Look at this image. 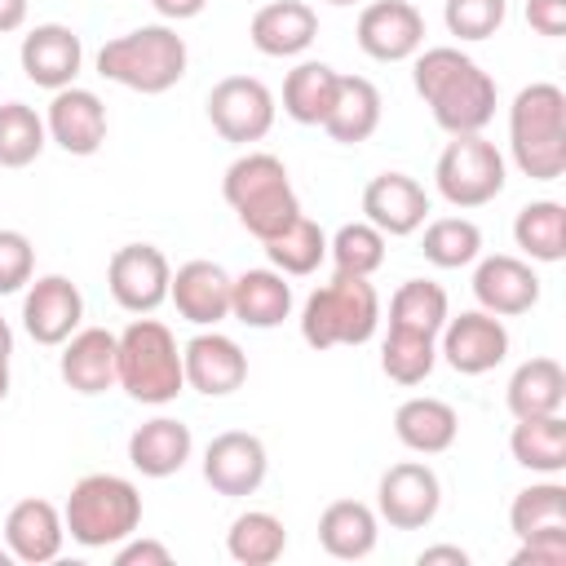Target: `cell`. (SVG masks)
I'll return each mask as SVG.
<instances>
[{
  "mask_svg": "<svg viewBox=\"0 0 566 566\" xmlns=\"http://www.w3.org/2000/svg\"><path fill=\"white\" fill-rule=\"evenodd\" d=\"M115 385L142 402V407H164L186 389L181 371V345L168 323L159 318H133L119 332V354H115Z\"/></svg>",
  "mask_w": 566,
  "mask_h": 566,
  "instance_id": "5b68a950",
  "label": "cell"
},
{
  "mask_svg": "<svg viewBox=\"0 0 566 566\" xmlns=\"http://www.w3.org/2000/svg\"><path fill=\"white\" fill-rule=\"evenodd\" d=\"M473 296H478V310L500 314V318H517V314L535 310V301H539V274H535L531 261L509 256V252L478 256Z\"/></svg>",
  "mask_w": 566,
  "mask_h": 566,
  "instance_id": "ffe728a7",
  "label": "cell"
},
{
  "mask_svg": "<svg viewBox=\"0 0 566 566\" xmlns=\"http://www.w3.org/2000/svg\"><path fill=\"white\" fill-rule=\"evenodd\" d=\"M13 562V553H9V544H0V566H9Z\"/></svg>",
  "mask_w": 566,
  "mask_h": 566,
  "instance_id": "f5cc1de1",
  "label": "cell"
},
{
  "mask_svg": "<svg viewBox=\"0 0 566 566\" xmlns=\"http://www.w3.org/2000/svg\"><path fill=\"white\" fill-rule=\"evenodd\" d=\"M354 40L376 62H407L424 49V13L411 0H371L358 13Z\"/></svg>",
  "mask_w": 566,
  "mask_h": 566,
  "instance_id": "9a60e30c",
  "label": "cell"
},
{
  "mask_svg": "<svg viewBox=\"0 0 566 566\" xmlns=\"http://www.w3.org/2000/svg\"><path fill=\"white\" fill-rule=\"evenodd\" d=\"M62 522L80 548H115L142 526V491L119 473H84L62 504Z\"/></svg>",
  "mask_w": 566,
  "mask_h": 566,
  "instance_id": "52a82bcc",
  "label": "cell"
},
{
  "mask_svg": "<svg viewBox=\"0 0 566 566\" xmlns=\"http://www.w3.org/2000/svg\"><path fill=\"white\" fill-rule=\"evenodd\" d=\"M442 509V482L424 460H398L376 482V517L394 531H424Z\"/></svg>",
  "mask_w": 566,
  "mask_h": 566,
  "instance_id": "30bf717a",
  "label": "cell"
},
{
  "mask_svg": "<svg viewBox=\"0 0 566 566\" xmlns=\"http://www.w3.org/2000/svg\"><path fill=\"white\" fill-rule=\"evenodd\" d=\"M248 40L265 57H301L318 40V13L305 0H270L252 13Z\"/></svg>",
  "mask_w": 566,
  "mask_h": 566,
  "instance_id": "cb8c5ba5",
  "label": "cell"
},
{
  "mask_svg": "<svg viewBox=\"0 0 566 566\" xmlns=\"http://www.w3.org/2000/svg\"><path fill=\"white\" fill-rule=\"evenodd\" d=\"M420 566H433V562H451V566H469V553L460 548V544H433V548H424L420 557H416Z\"/></svg>",
  "mask_w": 566,
  "mask_h": 566,
  "instance_id": "c3c4849f",
  "label": "cell"
},
{
  "mask_svg": "<svg viewBox=\"0 0 566 566\" xmlns=\"http://www.w3.org/2000/svg\"><path fill=\"white\" fill-rule=\"evenodd\" d=\"M18 62H22V75L35 88L57 93V88L75 84L80 66H84V44L66 22H40V27H31L22 35Z\"/></svg>",
  "mask_w": 566,
  "mask_h": 566,
  "instance_id": "ac0fdd59",
  "label": "cell"
},
{
  "mask_svg": "<svg viewBox=\"0 0 566 566\" xmlns=\"http://www.w3.org/2000/svg\"><path fill=\"white\" fill-rule=\"evenodd\" d=\"M504 402H509L513 420H526V416H557V411L566 407V371H562V363L548 358V354H535V358L517 363V371L509 376Z\"/></svg>",
  "mask_w": 566,
  "mask_h": 566,
  "instance_id": "f1b7e54d",
  "label": "cell"
},
{
  "mask_svg": "<svg viewBox=\"0 0 566 566\" xmlns=\"http://www.w3.org/2000/svg\"><path fill=\"white\" fill-rule=\"evenodd\" d=\"M9 398V358H0V402Z\"/></svg>",
  "mask_w": 566,
  "mask_h": 566,
  "instance_id": "816d5d0a",
  "label": "cell"
},
{
  "mask_svg": "<svg viewBox=\"0 0 566 566\" xmlns=\"http://www.w3.org/2000/svg\"><path fill=\"white\" fill-rule=\"evenodd\" d=\"M168 283L172 265L155 243H124L106 261V287L128 314H155L168 301Z\"/></svg>",
  "mask_w": 566,
  "mask_h": 566,
  "instance_id": "8fae6325",
  "label": "cell"
},
{
  "mask_svg": "<svg viewBox=\"0 0 566 566\" xmlns=\"http://www.w3.org/2000/svg\"><path fill=\"white\" fill-rule=\"evenodd\" d=\"M274 93L256 75H226L208 88V124L221 142L252 146L274 128Z\"/></svg>",
  "mask_w": 566,
  "mask_h": 566,
  "instance_id": "9c48e42d",
  "label": "cell"
},
{
  "mask_svg": "<svg viewBox=\"0 0 566 566\" xmlns=\"http://www.w3.org/2000/svg\"><path fill=\"white\" fill-rule=\"evenodd\" d=\"M261 248H265L270 265H274L279 274H287V279H305V274H314V270L327 261V234H323V226L310 221L305 212H301L292 226H283L274 239H265Z\"/></svg>",
  "mask_w": 566,
  "mask_h": 566,
  "instance_id": "d590c367",
  "label": "cell"
},
{
  "mask_svg": "<svg viewBox=\"0 0 566 566\" xmlns=\"http://www.w3.org/2000/svg\"><path fill=\"white\" fill-rule=\"evenodd\" d=\"M35 279V248L22 230H0V296L22 292Z\"/></svg>",
  "mask_w": 566,
  "mask_h": 566,
  "instance_id": "7bdbcfd3",
  "label": "cell"
},
{
  "mask_svg": "<svg viewBox=\"0 0 566 566\" xmlns=\"http://www.w3.org/2000/svg\"><path fill=\"white\" fill-rule=\"evenodd\" d=\"M13 354V327L0 318V358H9Z\"/></svg>",
  "mask_w": 566,
  "mask_h": 566,
  "instance_id": "f907efd6",
  "label": "cell"
},
{
  "mask_svg": "<svg viewBox=\"0 0 566 566\" xmlns=\"http://www.w3.org/2000/svg\"><path fill=\"white\" fill-rule=\"evenodd\" d=\"M115 354H119V336L115 332H106V327H75L62 340L57 371H62V380L75 394L93 398V394L115 389Z\"/></svg>",
  "mask_w": 566,
  "mask_h": 566,
  "instance_id": "603a6c76",
  "label": "cell"
},
{
  "mask_svg": "<svg viewBox=\"0 0 566 566\" xmlns=\"http://www.w3.org/2000/svg\"><path fill=\"white\" fill-rule=\"evenodd\" d=\"M327 4H358V0H327Z\"/></svg>",
  "mask_w": 566,
  "mask_h": 566,
  "instance_id": "db71d44e",
  "label": "cell"
},
{
  "mask_svg": "<svg viewBox=\"0 0 566 566\" xmlns=\"http://www.w3.org/2000/svg\"><path fill=\"white\" fill-rule=\"evenodd\" d=\"M265 473H270L265 442L248 429H226L203 447V482L217 495H230V500L256 495Z\"/></svg>",
  "mask_w": 566,
  "mask_h": 566,
  "instance_id": "5bb4252c",
  "label": "cell"
},
{
  "mask_svg": "<svg viewBox=\"0 0 566 566\" xmlns=\"http://www.w3.org/2000/svg\"><path fill=\"white\" fill-rule=\"evenodd\" d=\"M380 327V292L371 279L332 274V283L314 287L301 305V340L310 349L336 345H367Z\"/></svg>",
  "mask_w": 566,
  "mask_h": 566,
  "instance_id": "8992f818",
  "label": "cell"
},
{
  "mask_svg": "<svg viewBox=\"0 0 566 566\" xmlns=\"http://www.w3.org/2000/svg\"><path fill=\"white\" fill-rule=\"evenodd\" d=\"M438 358H447L451 371L460 376H486L509 358V327L500 314L486 310H464L442 323L438 332Z\"/></svg>",
  "mask_w": 566,
  "mask_h": 566,
  "instance_id": "7c38bea8",
  "label": "cell"
},
{
  "mask_svg": "<svg viewBox=\"0 0 566 566\" xmlns=\"http://www.w3.org/2000/svg\"><path fill=\"white\" fill-rule=\"evenodd\" d=\"M168 562H172L168 544H159V539H137V531L115 544V566H168Z\"/></svg>",
  "mask_w": 566,
  "mask_h": 566,
  "instance_id": "f6af8a7d",
  "label": "cell"
},
{
  "mask_svg": "<svg viewBox=\"0 0 566 566\" xmlns=\"http://www.w3.org/2000/svg\"><path fill=\"white\" fill-rule=\"evenodd\" d=\"M517 544L522 548L513 553V566H566V535H531Z\"/></svg>",
  "mask_w": 566,
  "mask_h": 566,
  "instance_id": "ee69618b",
  "label": "cell"
},
{
  "mask_svg": "<svg viewBox=\"0 0 566 566\" xmlns=\"http://www.w3.org/2000/svg\"><path fill=\"white\" fill-rule=\"evenodd\" d=\"M420 252L438 270H464V265H473L482 256V230L469 217H433L424 226Z\"/></svg>",
  "mask_w": 566,
  "mask_h": 566,
  "instance_id": "f35d334b",
  "label": "cell"
},
{
  "mask_svg": "<svg viewBox=\"0 0 566 566\" xmlns=\"http://www.w3.org/2000/svg\"><path fill=\"white\" fill-rule=\"evenodd\" d=\"M230 274L217 265V261H186L172 270V283H168V301L177 305V314L195 327H217L221 318H230Z\"/></svg>",
  "mask_w": 566,
  "mask_h": 566,
  "instance_id": "44dd1931",
  "label": "cell"
},
{
  "mask_svg": "<svg viewBox=\"0 0 566 566\" xmlns=\"http://www.w3.org/2000/svg\"><path fill=\"white\" fill-rule=\"evenodd\" d=\"M509 18V0H447L442 22L455 40H491Z\"/></svg>",
  "mask_w": 566,
  "mask_h": 566,
  "instance_id": "b9f144b4",
  "label": "cell"
},
{
  "mask_svg": "<svg viewBox=\"0 0 566 566\" xmlns=\"http://www.w3.org/2000/svg\"><path fill=\"white\" fill-rule=\"evenodd\" d=\"M380 539V517L371 504L363 500H332L323 513H318V544L327 557L336 562H358L376 548Z\"/></svg>",
  "mask_w": 566,
  "mask_h": 566,
  "instance_id": "83f0119b",
  "label": "cell"
},
{
  "mask_svg": "<svg viewBox=\"0 0 566 566\" xmlns=\"http://www.w3.org/2000/svg\"><path fill=\"white\" fill-rule=\"evenodd\" d=\"M363 221H371L385 239L416 234L429 221V190L411 172H380L363 190Z\"/></svg>",
  "mask_w": 566,
  "mask_h": 566,
  "instance_id": "d6986e66",
  "label": "cell"
},
{
  "mask_svg": "<svg viewBox=\"0 0 566 566\" xmlns=\"http://www.w3.org/2000/svg\"><path fill=\"white\" fill-rule=\"evenodd\" d=\"M380 106H385L380 88L367 75H340L332 111L323 119V133L332 142H340V146H358V142H367L380 128Z\"/></svg>",
  "mask_w": 566,
  "mask_h": 566,
  "instance_id": "f546056e",
  "label": "cell"
},
{
  "mask_svg": "<svg viewBox=\"0 0 566 566\" xmlns=\"http://www.w3.org/2000/svg\"><path fill=\"white\" fill-rule=\"evenodd\" d=\"M287 548V531L270 509H248L226 531V553L239 566H274Z\"/></svg>",
  "mask_w": 566,
  "mask_h": 566,
  "instance_id": "e575fe53",
  "label": "cell"
},
{
  "mask_svg": "<svg viewBox=\"0 0 566 566\" xmlns=\"http://www.w3.org/2000/svg\"><path fill=\"white\" fill-rule=\"evenodd\" d=\"M181 371H186V389L203 398H230L248 380V354L234 336L203 327L181 345Z\"/></svg>",
  "mask_w": 566,
  "mask_h": 566,
  "instance_id": "4fadbf2b",
  "label": "cell"
},
{
  "mask_svg": "<svg viewBox=\"0 0 566 566\" xmlns=\"http://www.w3.org/2000/svg\"><path fill=\"white\" fill-rule=\"evenodd\" d=\"M509 531L517 539L531 535H566V486L562 482H531L509 504Z\"/></svg>",
  "mask_w": 566,
  "mask_h": 566,
  "instance_id": "836d02e7",
  "label": "cell"
},
{
  "mask_svg": "<svg viewBox=\"0 0 566 566\" xmlns=\"http://www.w3.org/2000/svg\"><path fill=\"white\" fill-rule=\"evenodd\" d=\"M509 155L522 177L557 181L566 172V93L548 80L517 88L509 106Z\"/></svg>",
  "mask_w": 566,
  "mask_h": 566,
  "instance_id": "3957f363",
  "label": "cell"
},
{
  "mask_svg": "<svg viewBox=\"0 0 566 566\" xmlns=\"http://www.w3.org/2000/svg\"><path fill=\"white\" fill-rule=\"evenodd\" d=\"M186 62H190L186 40L168 22L133 27L97 49V75L128 93H146V97L177 88L186 75Z\"/></svg>",
  "mask_w": 566,
  "mask_h": 566,
  "instance_id": "7a4b0ae2",
  "label": "cell"
},
{
  "mask_svg": "<svg viewBox=\"0 0 566 566\" xmlns=\"http://www.w3.org/2000/svg\"><path fill=\"white\" fill-rule=\"evenodd\" d=\"M513 243L539 261V265H557L566 256V208L557 199H535L522 203L513 217Z\"/></svg>",
  "mask_w": 566,
  "mask_h": 566,
  "instance_id": "d6a6232c",
  "label": "cell"
},
{
  "mask_svg": "<svg viewBox=\"0 0 566 566\" xmlns=\"http://www.w3.org/2000/svg\"><path fill=\"white\" fill-rule=\"evenodd\" d=\"M292 314V283L287 274L270 270H243L230 283V318H239L243 327L270 332Z\"/></svg>",
  "mask_w": 566,
  "mask_h": 566,
  "instance_id": "4316f807",
  "label": "cell"
},
{
  "mask_svg": "<svg viewBox=\"0 0 566 566\" xmlns=\"http://www.w3.org/2000/svg\"><path fill=\"white\" fill-rule=\"evenodd\" d=\"M447 318H451V301H447L442 283H433V279H407L389 296V327L438 336Z\"/></svg>",
  "mask_w": 566,
  "mask_h": 566,
  "instance_id": "8d00e7d4",
  "label": "cell"
},
{
  "mask_svg": "<svg viewBox=\"0 0 566 566\" xmlns=\"http://www.w3.org/2000/svg\"><path fill=\"white\" fill-rule=\"evenodd\" d=\"M438 367V336L424 332H407V327H389L385 345H380V371L394 385H424L429 371Z\"/></svg>",
  "mask_w": 566,
  "mask_h": 566,
  "instance_id": "74e56055",
  "label": "cell"
},
{
  "mask_svg": "<svg viewBox=\"0 0 566 566\" xmlns=\"http://www.w3.org/2000/svg\"><path fill=\"white\" fill-rule=\"evenodd\" d=\"M84 323V296L66 274H40L22 296V327L35 345H62Z\"/></svg>",
  "mask_w": 566,
  "mask_h": 566,
  "instance_id": "e0dca14e",
  "label": "cell"
},
{
  "mask_svg": "<svg viewBox=\"0 0 566 566\" xmlns=\"http://www.w3.org/2000/svg\"><path fill=\"white\" fill-rule=\"evenodd\" d=\"M385 234L371 221H345L332 239H327V256L336 265V274H358L371 279L385 265Z\"/></svg>",
  "mask_w": 566,
  "mask_h": 566,
  "instance_id": "60d3db41",
  "label": "cell"
},
{
  "mask_svg": "<svg viewBox=\"0 0 566 566\" xmlns=\"http://www.w3.org/2000/svg\"><path fill=\"white\" fill-rule=\"evenodd\" d=\"M44 128H49V142H57L66 155L88 159L106 142V102L93 88L66 84L53 93V102L44 111Z\"/></svg>",
  "mask_w": 566,
  "mask_h": 566,
  "instance_id": "2e32d148",
  "label": "cell"
},
{
  "mask_svg": "<svg viewBox=\"0 0 566 566\" xmlns=\"http://www.w3.org/2000/svg\"><path fill=\"white\" fill-rule=\"evenodd\" d=\"M27 9H31V0H0V35L18 31L27 22Z\"/></svg>",
  "mask_w": 566,
  "mask_h": 566,
  "instance_id": "681fc988",
  "label": "cell"
},
{
  "mask_svg": "<svg viewBox=\"0 0 566 566\" xmlns=\"http://www.w3.org/2000/svg\"><path fill=\"white\" fill-rule=\"evenodd\" d=\"M411 84L429 106L433 124L451 137L482 133L495 115V80L455 44L420 49L411 62Z\"/></svg>",
  "mask_w": 566,
  "mask_h": 566,
  "instance_id": "6da1fadb",
  "label": "cell"
},
{
  "mask_svg": "<svg viewBox=\"0 0 566 566\" xmlns=\"http://www.w3.org/2000/svg\"><path fill=\"white\" fill-rule=\"evenodd\" d=\"M526 22L535 35H566V0H526Z\"/></svg>",
  "mask_w": 566,
  "mask_h": 566,
  "instance_id": "bcb514c9",
  "label": "cell"
},
{
  "mask_svg": "<svg viewBox=\"0 0 566 566\" xmlns=\"http://www.w3.org/2000/svg\"><path fill=\"white\" fill-rule=\"evenodd\" d=\"M221 195L226 203L234 208L239 226L252 234V239H274L283 226H292L301 217V199L292 190V177H287V164L270 150H248L239 155L226 177H221Z\"/></svg>",
  "mask_w": 566,
  "mask_h": 566,
  "instance_id": "277c9868",
  "label": "cell"
},
{
  "mask_svg": "<svg viewBox=\"0 0 566 566\" xmlns=\"http://www.w3.org/2000/svg\"><path fill=\"white\" fill-rule=\"evenodd\" d=\"M4 544L13 553V562H27V566H44L62 553L66 544V522H62V509L40 500V495H27L9 509L4 517Z\"/></svg>",
  "mask_w": 566,
  "mask_h": 566,
  "instance_id": "7402d4cb",
  "label": "cell"
},
{
  "mask_svg": "<svg viewBox=\"0 0 566 566\" xmlns=\"http://www.w3.org/2000/svg\"><path fill=\"white\" fill-rule=\"evenodd\" d=\"M150 4H155V13L164 22H190V18H199L208 9V0H150Z\"/></svg>",
  "mask_w": 566,
  "mask_h": 566,
  "instance_id": "7dc6e473",
  "label": "cell"
},
{
  "mask_svg": "<svg viewBox=\"0 0 566 566\" xmlns=\"http://www.w3.org/2000/svg\"><path fill=\"white\" fill-rule=\"evenodd\" d=\"M394 433H398V442H402L407 451H416V455H442V451H451L455 438H460V416H455L451 402L429 398V394H416V398L398 402V411H394Z\"/></svg>",
  "mask_w": 566,
  "mask_h": 566,
  "instance_id": "484cf974",
  "label": "cell"
},
{
  "mask_svg": "<svg viewBox=\"0 0 566 566\" xmlns=\"http://www.w3.org/2000/svg\"><path fill=\"white\" fill-rule=\"evenodd\" d=\"M49 128L27 102H4L0 106V168H27L44 155Z\"/></svg>",
  "mask_w": 566,
  "mask_h": 566,
  "instance_id": "ab89813d",
  "label": "cell"
},
{
  "mask_svg": "<svg viewBox=\"0 0 566 566\" xmlns=\"http://www.w3.org/2000/svg\"><path fill=\"white\" fill-rule=\"evenodd\" d=\"M190 451H195V433L177 416H150V420H142L128 433V464L142 478H172V473H181Z\"/></svg>",
  "mask_w": 566,
  "mask_h": 566,
  "instance_id": "d4e9b609",
  "label": "cell"
},
{
  "mask_svg": "<svg viewBox=\"0 0 566 566\" xmlns=\"http://www.w3.org/2000/svg\"><path fill=\"white\" fill-rule=\"evenodd\" d=\"M509 455L544 478H557L566 469V420L557 416H526L509 433Z\"/></svg>",
  "mask_w": 566,
  "mask_h": 566,
  "instance_id": "1f68e13d",
  "label": "cell"
},
{
  "mask_svg": "<svg viewBox=\"0 0 566 566\" xmlns=\"http://www.w3.org/2000/svg\"><path fill=\"white\" fill-rule=\"evenodd\" d=\"M336 84H340L336 66H327L318 57L296 62L283 75V115L305 124V128H323V119L332 111V97H336Z\"/></svg>",
  "mask_w": 566,
  "mask_h": 566,
  "instance_id": "4dcf8cb0",
  "label": "cell"
},
{
  "mask_svg": "<svg viewBox=\"0 0 566 566\" xmlns=\"http://www.w3.org/2000/svg\"><path fill=\"white\" fill-rule=\"evenodd\" d=\"M504 181H509V164H504L500 146L486 142L482 133L451 137L433 164V186L451 208H482V203L500 199Z\"/></svg>",
  "mask_w": 566,
  "mask_h": 566,
  "instance_id": "ba28073f",
  "label": "cell"
}]
</instances>
